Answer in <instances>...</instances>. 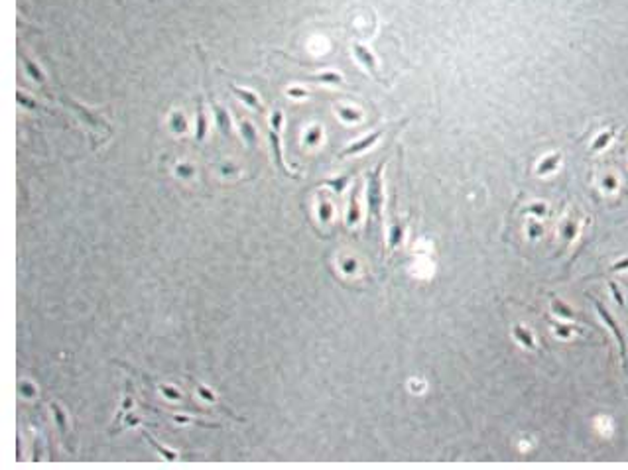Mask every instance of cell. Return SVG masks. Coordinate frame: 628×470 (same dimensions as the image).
I'll return each mask as SVG.
<instances>
[{"mask_svg":"<svg viewBox=\"0 0 628 470\" xmlns=\"http://www.w3.org/2000/svg\"><path fill=\"white\" fill-rule=\"evenodd\" d=\"M321 136H323L321 126H311V128L307 130V134H305V144H307V146H315V144H319Z\"/></svg>","mask_w":628,"mask_h":470,"instance_id":"25","label":"cell"},{"mask_svg":"<svg viewBox=\"0 0 628 470\" xmlns=\"http://www.w3.org/2000/svg\"><path fill=\"white\" fill-rule=\"evenodd\" d=\"M382 134H384V128H380V130H376V132H370V134L365 136L363 140H357V142H353L348 148H345V150L339 153V158H351V155H357V153L367 151L368 148H372V146L380 140Z\"/></svg>","mask_w":628,"mask_h":470,"instance_id":"4","label":"cell"},{"mask_svg":"<svg viewBox=\"0 0 628 470\" xmlns=\"http://www.w3.org/2000/svg\"><path fill=\"white\" fill-rule=\"evenodd\" d=\"M386 166V160H382L368 175H367V207H368V220L380 222L382 220V205H384V193H382V170Z\"/></svg>","mask_w":628,"mask_h":470,"instance_id":"1","label":"cell"},{"mask_svg":"<svg viewBox=\"0 0 628 470\" xmlns=\"http://www.w3.org/2000/svg\"><path fill=\"white\" fill-rule=\"evenodd\" d=\"M61 103H63L67 108H71V110L81 118V122H83L87 128L99 130V132H105V134H110V126H108L97 112L85 108L83 105H79V103H75V101H71V99H65V97H61Z\"/></svg>","mask_w":628,"mask_h":470,"instance_id":"2","label":"cell"},{"mask_svg":"<svg viewBox=\"0 0 628 470\" xmlns=\"http://www.w3.org/2000/svg\"><path fill=\"white\" fill-rule=\"evenodd\" d=\"M207 95H209V103H211V107H213V112H215V120H217V126H219V130L223 132V136H227V138H231V114L221 107V105H217V101L213 99V95H211V91H209L207 89Z\"/></svg>","mask_w":628,"mask_h":470,"instance_id":"6","label":"cell"},{"mask_svg":"<svg viewBox=\"0 0 628 470\" xmlns=\"http://www.w3.org/2000/svg\"><path fill=\"white\" fill-rule=\"evenodd\" d=\"M402 238H404V224H402L400 220H396V222H392V226H390V234H388V248H390V250L398 248V246H400V242H402Z\"/></svg>","mask_w":628,"mask_h":470,"instance_id":"17","label":"cell"},{"mask_svg":"<svg viewBox=\"0 0 628 470\" xmlns=\"http://www.w3.org/2000/svg\"><path fill=\"white\" fill-rule=\"evenodd\" d=\"M22 61H24V67H26V73L32 77V79L36 81V83H40V85H43L45 83V75L42 73V69L32 61V59H28L26 55H22Z\"/></svg>","mask_w":628,"mask_h":470,"instance_id":"20","label":"cell"},{"mask_svg":"<svg viewBox=\"0 0 628 470\" xmlns=\"http://www.w3.org/2000/svg\"><path fill=\"white\" fill-rule=\"evenodd\" d=\"M207 134V120H205V108H203V101L197 99V126H195V142L201 144L203 138Z\"/></svg>","mask_w":628,"mask_h":470,"instance_id":"11","label":"cell"},{"mask_svg":"<svg viewBox=\"0 0 628 470\" xmlns=\"http://www.w3.org/2000/svg\"><path fill=\"white\" fill-rule=\"evenodd\" d=\"M51 411H53V419H55V425H57V429L61 431V435H67V431H69V419H67L65 409H63L57 402H51Z\"/></svg>","mask_w":628,"mask_h":470,"instance_id":"12","label":"cell"},{"mask_svg":"<svg viewBox=\"0 0 628 470\" xmlns=\"http://www.w3.org/2000/svg\"><path fill=\"white\" fill-rule=\"evenodd\" d=\"M612 134H614V130H608L606 134H601L595 142H593V146H591V151H599V150H603L608 142H610V138H612Z\"/></svg>","mask_w":628,"mask_h":470,"instance_id":"26","label":"cell"},{"mask_svg":"<svg viewBox=\"0 0 628 470\" xmlns=\"http://www.w3.org/2000/svg\"><path fill=\"white\" fill-rule=\"evenodd\" d=\"M541 232H543V230H541V224H538V222H530V224H528V236H530V238H538Z\"/></svg>","mask_w":628,"mask_h":470,"instance_id":"33","label":"cell"},{"mask_svg":"<svg viewBox=\"0 0 628 470\" xmlns=\"http://www.w3.org/2000/svg\"><path fill=\"white\" fill-rule=\"evenodd\" d=\"M172 128H173L175 132H185V128H187L185 118H183L181 114H173V116H172Z\"/></svg>","mask_w":628,"mask_h":470,"instance_id":"31","label":"cell"},{"mask_svg":"<svg viewBox=\"0 0 628 470\" xmlns=\"http://www.w3.org/2000/svg\"><path fill=\"white\" fill-rule=\"evenodd\" d=\"M142 435H144V439H146V441H148V443H150V445H152V447H154V449H156V450H158V452L162 454V458H166V460H175V458H177V452H175V450H172V449H166V447H164V445H162V443H160L158 439H154V437H152V435H150L148 431H142Z\"/></svg>","mask_w":628,"mask_h":470,"instance_id":"16","label":"cell"},{"mask_svg":"<svg viewBox=\"0 0 628 470\" xmlns=\"http://www.w3.org/2000/svg\"><path fill=\"white\" fill-rule=\"evenodd\" d=\"M18 391H20V396H24V398H34L36 396V385L30 384V382H20Z\"/></svg>","mask_w":628,"mask_h":470,"instance_id":"29","label":"cell"},{"mask_svg":"<svg viewBox=\"0 0 628 470\" xmlns=\"http://www.w3.org/2000/svg\"><path fill=\"white\" fill-rule=\"evenodd\" d=\"M595 309H597V313H599V315H601V319L605 321V325L612 331V335H614V339H616V342H618V346H620V356H622V362L626 364V341H624V335H622V331H620V327H618V323L614 321V317L610 315V313L605 309V305L601 303V301H595Z\"/></svg>","mask_w":628,"mask_h":470,"instance_id":"3","label":"cell"},{"mask_svg":"<svg viewBox=\"0 0 628 470\" xmlns=\"http://www.w3.org/2000/svg\"><path fill=\"white\" fill-rule=\"evenodd\" d=\"M268 138H270V146H272V151H274V162L278 166V170H280L284 175H290L292 177V171L284 166V153H282V140H280V130H276V128H270L268 132Z\"/></svg>","mask_w":628,"mask_h":470,"instance_id":"5","label":"cell"},{"mask_svg":"<svg viewBox=\"0 0 628 470\" xmlns=\"http://www.w3.org/2000/svg\"><path fill=\"white\" fill-rule=\"evenodd\" d=\"M353 51H355L357 59L361 61V65H363L372 77H376V79H378V61H376V57H374L365 45H361V43H355V45H353Z\"/></svg>","mask_w":628,"mask_h":470,"instance_id":"7","label":"cell"},{"mask_svg":"<svg viewBox=\"0 0 628 470\" xmlns=\"http://www.w3.org/2000/svg\"><path fill=\"white\" fill-rule=\"evenodd\" d=\"M238 128H240V134H242V138H244V142L248 146H256L258 144V132H256V128H254V124L250 120L242 118L238 122Z\"/></svg>","mask_w":628,"mask_h":470,"instance_id":"13","label":"cell"},{"mask_svg":"<svg viewBox=\"0 0 628 470\" xmlns=\"http://www.w3.org/2000/svg\"><path fill=\"white\" fill-rule=\"evenodd\" d=\"M132 406H134V384H132V380H126L124 400H122V406H120V409H118V415H116V421H114V431L118 429V423L122 421V417L130 413Z\"/></svg>","mask_w":628,"mask_h":470,"instance_id":"9","label":"cell"},{"mask_svg":"<svg viewBox=\"0 0 628 470\" xmlns=\"http://www.w3.org/2000/svg\"><path fill=\"white\" fill-rule=\"evenodd\" d=\"M229 89L244 103V105H248L250 108H254L256 112H262L264 110V107H262V103H260V99L252 93V91H248V89H242V87H237V85H229Z\"/></svg>","mask_w":628,"mask_h":470,"instance_id":"10","label":"cell"},{"mask_svg":"<svg viewBox=\"0 0 628 470\" xmlns=\"http://www.w3.org/2000/svg\"><path fill=\"white\" fill-rule=\"evenodd\" d=\"M193 173H195V168H193L191 164H177V166H175V175H177V177H183V179H185V177H191Z\"/></svg>","mask_w":628,"mask_h":470,"instance_id":"28","label":"cell"},{"mask_svg":"<svg viewBox=\"0 0 628 470\" xmlns=\"http://www.w3.org/2000/svg\"><path fill=\"white\" fill-rule=\"evenodd\" d=\"M288 95H290V97H294V99H303L307 93H305V91H302V89H288Z\"/></svg>","mask_w":628,"mask_h":470,"instance_id":"38","label":"cell"},{"mask_svg":"<svg viewBox=\"0 0 628 470\" xmlns=\"http://www.w3.org/2000/svg\"><path fill=\"white\" fill-rule=\"evenodd\" d=\"M16 101H18V105H22V107H26V108H32V110L40 108V107H38V103H36L34 99H28L22 91H18V93H16Z\"/></svg>","mask_w":628,"mask_h":470,"instance_id":"30","label":"cell"},{"mask_svg":"<svg viewBox=\"0 0 628 470\" xmlns=\"http://www.w3.org/2000/svg\"><path fill=\"white\" fill-rule=\"evenodd\" d=\"M551 311L555 313L557 317H563V319H577L575 311H573L569 305H565L562 299H553V301H551Z\"/></svg>","mask_w":628,"mask_h":470,"instance_id":"19","label":"cell"},{"mask_svg":"<svg viewBox=\"0 0 628 470\" xmlns=\"http://www.w3.org/2000/svg\"><path fill=\"white\" fill-rule=\"evenodd\" d=\"M361 189H363V185H361V181H357L351 191V199H348V211H346V224L348 226H355L361 220V205H359Z\"/></svg>","mask_w":628,"mask_h":470,"instance_id":"8","label":"cell"},{"mask_svg":"<svg viewBox=\"0 0 628 470\" xmlns=\"http://www.w3.org/2000/svg\"><path fill=\"white\" fill-rule=\"evenodd\" d=\"M343 270H345L346 274H353V272L357 270V262H355V260H351V258L345 260V262H343Z\"/></svg>","mask_w":628,"mask_h":470,"instance_id":"35","label":"cell"},{"mask_svg":"<svg viewBox=\"0 0 628 470\" xmlns=\"http://www.w3.org/2000/svg\"><path fill=\"white\" fill-rule=\"evenodd\" d=\"M545 211H547V207H545L543 203H534V205H530V207H528V213H532V214H538V216L545 214Z\"/></svg>","mask_w":628,"mask_h":470,"instance_id":"34","label":"cell"},{"mask_svg":"<svg viewBox=\"0 0 628 470\" xmlns=\"http://www.w3.org/2000/svg\"><path fill=\"white\" fill-rule=\"evenodd\" d=\"M307 81H317V83H333V85H343V77L335 71H325L321 75H311L307 77Z\"/></svg>","mask_w":628,"mask_h":470,"instance_id":"22","label":"cell"},{"mask_svg":"<svg viewBox=\"0 0 628 470\" xmlns=\"http://www.w3.org/2000/svg\"><path fill=\"white\" fill-rule=\"evenodd\" d=\"M560 160H562L560 153L547 155V158L541 160V164L536 168V173H538V175H547V173H551L553 170H557V166H560Z\"/></svg>","mask_w":628,"mask_h":470,"instance_id":"14","label":"cell"},{"mask_svg":"<svg viewBox=\"0 0 628 470\" xmlns=\"http://www.w3.org/2000/svg\"><path fill=\"white\" fill-rule=\"evenodd\" d=\"M610 285V293H612V297H614V301L620 305V307H624V297H622V293H620V289H618V285L614 283V281H610L608 283Z\"/></svg>","mask_w":628,"mask_h":470,"instance_id":"32","label":"cell"},{"mask_svg":"<svg viewBox=\"0 0 628 470\" xmlns=\"http://www.w3.org/2000/svg\"><path fill=\"white\" fill-rule=\"evenodd\" d=\"M317 216L321 222H331L333 218V205L331 201L325 197V193L319 195V203H317Z\"/></svg>","mask_w":628,"mask_h":470,"instance_id":"15","label":"cell"},{"mask_svg":"<svg viewBox=\"0 0 628 470\" xmlns=\"http://www.w3.org/2000/svg\"><path fill=\"white\" fill-rule=\"evenodd\" d=\"M339 114H341V118L346 120V122H359L361 116H363L359 110H353V108H341Z\"/></svg>","mask_w":628,"mask_h":470,"instance_id":"27","label":"cell"},{"mask_svg":"<svg viewBox=\"0 0 628 470\" xmlns=\"http://www.w3.org/2000/svg\"><path fill=\"white\" fill-rule=\"evenodd\" d=\"M195 394L199 396V400H203V402H207V404H221L219 402V396L215 394V391L211 389V387H207V385H203V384H195Z\"/></svg>","mask_w":628,"mask_h":470,"instance_id":"21","label":"cell"},{"mask_svg":"<svg viewBox=\"0 0 628 470\" xmlns=\"http://www.w3.org/2000/svg\"><path fill=\"white\" fill-rule=\"evenodd\" d=\"M571 331H573V329H569V327H555V335H560V337H563V339H567V337L571 335Z\"/></svg>","mask_w":628,"mask_h":470,"instance_id":"37","label":"cell"},{"mask_svg":"<svg viewBox=\"0 0 628 470\" xmlns=\"http://www.w3.org/2000/svg\"><path fill=\"white\" fill-rule=\"evenodd\" d=\"M348 181H351V175H339V177H333V179H323V185H327V187H331L337 195H341L343 191H345V187H346V183Z\"/></svg>","mask_w":628,"mask_h":470,"instance_id":"23","label":"cell"},{"mask_svg":"<svg viewBox=\"0 0 628 470\" xmlns=\"http://www.w3.org/2000/svg\"><path fill=\"white\" fill-rule=\"evenodd\" d=\"M628 268V258L626 260H620V262H616V264H612V272H620V270H626Z\"/></svg>","mask_w":628,"mask_h":470,"instance_id":"39","label":"cell"},{"mask_svg":"<svg viewBox=\"0 0 628 470\" xmlns=\"http://www.w3.org/2000/svg\"><path fill=\"white\" fill-rule=\"evenodd\" d=\"M603 187H605V189H608V191H614V187H616V179H614L612 175L605 177V181H603Z\"/></svg>","mask_w":628,"mask_h":470,"instance_id":"36","label":"cell"},{"mask_svg":"<svg viewBox=\"0 0 628 470\" xmlns=\"http://www.w3.org/2000/svg\"><path fill=\"white\" fill-rule=\"evenodd\" d=\"M158 389H160V394L166 398V400H170V402H179L183 396H181V391L177 389V387H173V385H170V384H160L158 385Z\"/></svg>","mask_w":628,"mask_h":470,"instance_id":"24","label":"cell"},{"mask_svg":"<svg viewBox=\"0 0 628 470\" xmlns=\"http://www.w3.org/2000/svg\"><path fill=\"white\" fill-rule=\"evenodd\" d=\"M514 339H516L522 346H526V348H530V350H536V341H534L532 333H530L528 329H524L522 325H516V327H514Z\"/></svg>","mask_w":628,"mask_h":470,"instance_id":"18","label":"cell"}]
</instances>
